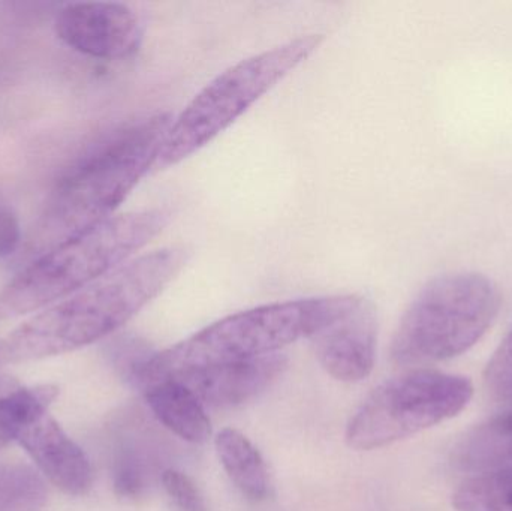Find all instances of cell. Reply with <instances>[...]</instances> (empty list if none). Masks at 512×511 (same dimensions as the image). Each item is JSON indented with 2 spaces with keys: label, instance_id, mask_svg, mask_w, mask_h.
<instances>
[{
  "label": "cell",
  "instance_id": "1",
  "mask_svg": "<svg viewBox=\"0 0 512 511\" xmlns=\"http://www.w3.org/2000/svg\"><path fill=\"white\" fill-rule=\"evenodd\" d=\"M189 257L186 246H167L126 261L9 333L0 342V365L59 356L113 335L177 278Z\"/></svg>",
  "mask_w": 512,
  "mask_h": 511
},
{
  "label": "cell",
  "instance_id": "2",
  "mask_svg": "<svg viewBox=\"0 0 512 511\" xmlns=\"http://www.w3.org/2000/svg\"><path fill=\"white\" fill-rule=\"evenodd\" d=\"M357 296L312 297L258 306L210 324L174 347L153 353L131 383L138 389L186 371L246 362L312 338L345 314Z\"/></svg>",
  "mask_w": 512,
  "mask_h": 511
},
{
  "label": "cell",
  "instance_id": "3",
  "mask_svg": "<svg viewBox=\"0 0 512 511\" xmlns=\"http://www.w3.org/2000/svg\"><path fill=\"white\" fill-rule=\"evenodd\" d=\"M171 122L170 113L147 117L71 168L45 206L39 242L53 248L113 218L117 207L155 167Z\"/></svg>",
  "mask_w": 512,
  "mask_h": 511
},
{
  "label": "cell",
  "instance_id": "4",
  "mask_svg": "<svg viewBox=\"0 0 512 511\" xmlns=\"http://www.w3.org/2000/svg\"><path fill=\"white\" fill-rule=\"evenodd\" d=\"M168 209L114 215L53 246L0 291V320L45 309L132 260L164 231Z\"/></svg>",
  "mask_w": 512,
  "mask_h": 511
},
{
  "label": "cell",
  "instance_id": "5",
  "mask_svg": "<svg viewBox=\"0 0 512 511\" xmlns=\"http://www.w3.org/2000/svg\"><path fill=\"white\" fill-rule=\"evenodd\" d=\"M501 305V290L486 275L438 276L406 309L391 344V359L399 366H424L460 356L492 327Z\"/></svg>",
  "mask_w": 512,
  "mask_h": 511
},
{
  "label": "cell",
  "instance_id": "6",
  "mask_svg": "<svg viewBox=\"0 0 512 511\" xmlns=\"http://www.w3.org/2000/svg\"><path fill=\"white\" fill-rule=\"evenodd\" d=\"M324 41L322 35L289 39L277 47L240 60L213 78L173 117L155 168L180 164L230 128L265 93L288 77Z\"/></svg>",
  "mask_w": 512,
  "mask_h": 511
},
{
  "label": "cell",
  "instance_id": "7",
  "mask_svg": "<svg viewBox=\"0 0 512 511\" xmlns=\"http://www.w3.org/2000/svg\"><path fill=\"white\" fill-rule=\"evenodd\" d=\"M472 396L474 386L468 378L414 369L370 393L348 423L346 443L361 452L390 446L453 419Z\"/></svg>",
  "mask_w": 512,
  "mask_h": 511
},
{
  "label": "cell",
  "instance_id": "8",
  "mask_svg": "<svg viewBox=\"0 0 512 511\" xmlns=\"http://www.w3.org/2000/svg\"><path fill=\"white\" fill-rule=\"evenodd\" d=\"M57 36L78 53L96 59L134 56L143 42V23L134 9L116 2L72 3L56 17Z\"/></svg>",
  "mask_w": 512,
  "mask_h": 511
},
{
  "label": "cell",
  "instance_id": "9",
  "mask_svg": "<svg viewBox=\"0 0 512 511\" xmlns=\"http://www.w3.org/2000/svg\"><path fill=\"white\" fill-rule=\"evenodd\" d=\"M322 368L339 381L357 383L369 377L376 359L378 317L370 300L354 305L310 338Z\"/></svg>",
  "mask_w": 512,
  "mask_h": 511
},
{
  "label": "cell",
  "instance_id": "10",
  "mask_svg": "<svg viewBox=\"0 0 512 511\" xmlns=\"http://www.w3.org/2000/svg\"><path fill=\"white\" fill-rule=\"evenodd\" d=\"M285 368L286 357L277 353L246 362L182 372L170 377V380L188 387L204 407L227 410L261 395L282 375Z\"/></svg>",
  "mask_w": 512,
  "mask_h": 511
},
{
  "label": "cell",
  "instance_id": "11",
  "mask_svg": "<svg viewBox=\"0 0 512 511\" xmlns=\"http://www.w3.org/2000/svg\"><path fill=\"white\" fill-rule=\"evenodd\" d=\"M15 441L20 443L39 471L60 491L72 497H81L92 488V465L86 453L48 413L35 417L23 426Z\"/></svg>",
  "mask_w": 512,
  "mask_h": 511
},
{
  "label": "cell",
  "instance_id": "12",
  "mask_svg": "<svg viewBox=\"0 0 512 511\" xmlns=\"http://www.w3.org/2000/svg\"><path fill=\"white\" fill-rule=\"evenodd\" d=\"M141 390L156 419L177 437L194 444L209 440L212 425L206 407L188 387L168 378Z\"/></svg>",
  "mask_w": 512,
  "mask_h": 511
},
{
  "label": "cell",
  "instance_id": "13",
  "mask_svg": "<svg viewBox=\"0 0 512 511\" xmlns=\"http://www.w3.org/2000/svg\"><path fill=\"white\" fill-rule=\"evenodd\" d=\"M453 464L469 477L493 473L512 464V416L498 414L471 429L454 447Z\"/></svg>",
  "mask_w": 512,
  "mask_h": 511
},
{
  "label": "cell",
  "instance_id": "14",
  "mask_svg": "<svg viewBox=\"0 0 512 511\" xmlns=\"http://www.w3.org/2000/svg\"><path fill=\"white\" fill-rule=\"evenodd\" d=\"M216 452L228 477L245 497L264 500L270 489L264 459L245 435L236 429H224L215 440Z\"/></svg>",
  "mask_w": 512,
  "mask_h": 511
},
{
  "label": "cell",
  "instance_id": "15",
  "mask_svg": "<svg viewBox=\"0 0 512 511\" xmlns=\"http://www.w3.org/2000/svg\"><path fill=\"white\" fill-rule=\"evenodd\" d=\"M453 506L457 511H512V464L469 477L454 492Z\"/></svg>",
  "mask_w": 512,
  "mask_h": 511
},
{
  "label": "cell",
  "instance_id": "16",
  "mask_svg": "<svg viewBox=\"0 0 512 511\" xmlns=\"http://www.w3.org/2000/svg\"><path fill=\"white\" fill-rule=\"evenodd\" d=\"M111 471L116 494L126 500H137L149 488L152 462L134 438L123 435L114 446Z\"/></svg>",
  "mask_w": 512,
  "mask_h": 511
},
{
  "label": "cell",
  "instance_id": "17",
  "mask_svg": "<svg viewBox=\"0 0 512 511\" xmlns=\"http://www.w3.org/2000/svg\"><path fill=\"white\" fill-rule=\"evenodd\" d=\"M57 389L53 386L17 389L0 398V449L12 440L18 432L35 417L47 413L51 402L56 399Z\"/></svg>",
  "mask_w": 512,
  "mask_h": 511
},
{
  "label": "cell",
  "instance_id": "18",
  "mask_svg": "<svg viewBox=\"0 0 512 511\" xmlns=\"http://www.w3.org/2000/svg\"><path fill=\"white\" fill-rule=\"evenodd\" d=\"M47 497L44 479L33 468L0 464V511H42Z\"/></svg>",
  "mask_w": 512,
  "mask_h": 511
},
{
  "label": "cell",
  "instance_id": "19",
  "mask_svg": "<svg viewBox=\"0 0 512 511\" xmlns=\"http://www.w3.org/2000/svg\"><path fill=\"white\" fill-rule=\"evenodd\" d=\"M484 387L499 414L512 416V330L487 365Z\"/></svg>",
  "mask_w": 512,
  "mask_h": 511
},
{
  "label": "cell",
  "instance_id": "20",
  "mask_svg": "<svg viewBox=\"0 0 512 511\" xmlns=\"http://www.w3.org/2000/svg\"><path fill=\"white\" fill-rule=\"evenodd\" d=\"M161 482L168 497L180 511H209L200 489L186 474L177 470H165Z\"/></svg>",
  "mask_w": 512,
  "mask_h": 511
},
{
  "label": "cell",
  "instance_id": "21",
  "mask_svg": "<svg viewBox=\"0 0 512 511\" xmlns=\"http://www.w3.org/2000/svg\"><path fill=\"white\" fill-rule=\"evenodd\" d=\"M21 242L20 224L11 209L0 204V257L14 254Z\"/></svg>",
  "mask_w": 512,
  "mask_h": 511
},
{
  "label": "cell",
  "instance_id": "22",
  "mask_svg": "<svg viewBox=\"0 0 512 511\" xmlns=\"http://www.w3.org/2000/svg\"><path fill=\"white\" fill-rule=\"evenodd\" d=\"M15 390H17V386H15L14 381L9 380V377H6V375L0 372V398L15 392Z\"/></svg>",
  "mask_w": 512,
  "mask_h": 511
}]
</instances>
